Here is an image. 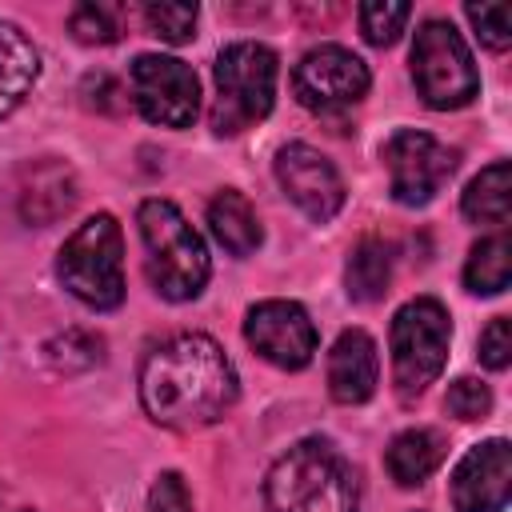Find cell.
Wrapping results in <instances>:
<instances>
[{
    "label": "cell",
    "instance_id": "1",
    "mask_svg": "<svg viewBox=\"0 0 512 512\" xmlns=\"http://www.w3.org/2000/svg\"><path fill=\"white\" fill-rule=\"evenodd\" d=\"M236 396V368L204 332H176L140 364V404L164 428H208L236 404Z\"/></svg>",
    "mask_w": 512,
    "mask_h": 512
},
{
    "label": "cell",
    "instance_id": "2",
    "mask_svg": "<svg viewBox=\"0 0 512 512\" xmlns=\"http://www.w3.org/2000/svg\"><path fill=\"white\" fill-rule=\"evenodd\" d=\"M268 512H356L360 484L332 440H296L264 480Z\"/></svg>",
    "mask_w": 512,
    "mask_h": 512
},
{
    "label": "cell",
    "instance_id": "3",
    "mask_svg": "<svg viewBox=\"0 0 512 512\" xmlns=\"http://www.w3.org/2000/svg\"><path fill=\"white\" fill-rule=\"evenodd\" d=\"M148 284L164 300H196L208 284V248L172 200H144L136 212Z\"/></svg>",
    "mask_w": 512,
    "mask_h": 512
},
{
    "label": "cell",
    "instance_id": "4",
    "mask_svg": "<svg viewBox=\"0 0 512 512\" xmlns=\"http://www.w3.org/2000/svg\"><path fill=\"white\" fill-rule=\"evenodd\" d=\"M60 284L88 308L108 312L124 300V232L116 216L96 212L56 252Z\"/></svg>",
    "mask_w": 512,
    "mask_h": 512
},
{
    "label": "cell",
    "instance_id": "5",
    "mask_svg": "<svg viewBox=\"0 0 512 512\" xmlns=\"http://www.w3.org/2000/svg\"><path fill=\"white\" fill-rule=\"evenodd\" d=\"M276 52L256 40H236L216 56V100L212 128L236 136L264 120L276 100Z\"/></svg>",
    "mask_w": 512,
    "mask_h": 512
},
{
    "label": "cell",
    "instance_id": "6",
    "mask_svg": "<svg viewBox=\"0 0 512 512\" xmlns=\"http://www.w3.org/2000/svg\"><path fill=\"white\" fill-rule=\"evenodd\" d=\"M452 320L440 300L416 296L392 316V384L400 400L420 396L448 360Z\"/></svg>",
    "mask_w": 512,
    "mask_h": 512
},
{
    "label": "cell",
    "instance_id": "7",
    "mask_svg": "<svg viewBox=\"0 0 512 512\" xmlns=\"http://www.w3.org/2000/svg\"><path fill=\"white\" fill-rule=\"evenodd\" d=\"M412 80L428 108H464L480 92V72L464 36L448 20H424L412 40Z\"/></svg>",
    "mask_w": 512,
    "mask_h": 512
},
{
    "label": "cell",
    "instance_id": "8",
    "mask_svg": "<svg viewBox=\"0 0 512 512\" xmlns=\"http://www.w3.org/2000/svg\"><path fill=\"white\" fill-rule=\"evenodd\" d=\"M128 92L140 116L160 128H188L200 112V80L176 56H160V52L136 56L128 72Z\"/></svg>",
    "mask_w": 512,
    "mask_h": 512
},
{
    "label": "cell",
    "instance_id": "9",
    "mask_svg": "<svg viewBox=\"0 0 512 512\" xmlns=\"http://www.w3.org/2000/svg\"><path fill=\"white\" fill-rule=\"evenodd\" d=\"M380 156H384V168H388L392 196L400 204H412V208L428 204L448 184V176L456 172V152L448 144H440L436 136L416 132V128L392 132L384 140Z\"/></svg>",
    "mask_w": 512,
    "mask_h": 512
},
{
    "label": "cell",
    "instance_id": "10",
    "mask_svg": "<svg viewBox=\"0 0 512 512\" xmlns=\"http://www.w3.org/2000/svg\"><path fill=\"white\" fill-rule=\"evenodd\" d=\"M368 84V64L340 44H320L304 52L292 72L296 100L312 112H344L368 96Z\"/></svg>",
    "mask_w": 512,
    "mask_h": 512
},
{
    "label": "cell",
    "instance_id": "11",
    "mask_svg": "<svg viewBox=\"0 0 512 512\" xmlns=\"http://www.w3.org/2000/svg\"><path fill=\"white\" fill-rule=\"evenodd\" d=\"M244 340L276 368H304L316 356V324L296 300H260L244 316Z\"/></svg>",
    "mask_w": 512,
    "mask_h": 512
},
{
    "label": "cell",
    "instance_id": "12",
    "mask_svg": "<svg viewBox=\"0 0 512 512\" xmlns=\"http://www.w3.org/2000/svg\"><path fill=\"white\" fill-rule=\"evenodd\" d=\"M276 180H280L284 196L308 220H316V224L332 220L340 212V204H344V180H340V172L312 144H284L276 152Z\"/></svg>",
    "mask_w": 512,
    "mask_h": 512
},
{
    "label": "cell",
    "instance_id": "13",
    "mask_svg": "<svg viewBox=\"0 0 512 512\" xmlns=\"http://www.w3.org/2000/svg\"><path fill=\"white\" fill-rule=\"evenodd\" d=\"M508 488H512V448L500 436L468 448V456L452 472L456 512H504Z\"/></svg>",
    "mask_w": 512,
    "mask_h": 512
},
{
    "label": "cell",
    "instance_id": "14",
    "mask_svg": "<svg viewBox=\"0 0 512 512\" xmlns=\"http://www.w3.org/2000/svg\"><path fill=\"white\" fill-rule=\"evenodd\" d=\"M380 380V356H376V340L360 328H348L336 336L332 352H328V392L340 404H364L376 392Z\"/></svg>",
    "mask_w": 512,
    "mask_h": 512
},
{
    "label": "cell",
    "instance_id": "15",
    "mask_svg": "<svg viewBox=\"0 0 512 512\" xmlns=\"http://www.w3.org/2000/svg\"><path fill=\"white\" fill-rule=\"evenodd\" d=\"M208 228L220 240V248L232 252V256H252L260 248V240H264L260 220H256V208L236 188H224V192L212 196V204H208Z\"/></svg>",
    "mask_w": 512,
    "mask_h": 512
},
{
    "label": "cell",
    "instance_id": "16",
    "mask_svg": "<svg viewBox=\"0 0 512 512\" xmlns=\"http://www.w3.org/2000/svg\"><path fill=\"white\" fill-rule=\"evenodd\" d=\"M36 76H40V52L16 24L0 20V116L20 108V100L36 84Z\"/></svg>",
    "mask_w": 512,
    "mask_h": 512
},
{
    "label": "cell",
    "instance_id": "17",
    "mask_svg": "<svg viewBox=\"0 0 512 512\" xmlns=\"http://www.w3.org/2000/svg\"><path fill=\"white\" fill-rule=\"evenodd\" d=\"M444 460V436L432 432V428H408L400 432L392 444H388V476L400 484V488H416L424 484Z\"/></svg>",
    "mask_w": 512,
    "mask_h": 512
},
{
    "label": "cell",
    "instance_id": "18",
    "mask_svg": "<svg viewBox=\"0 0 512 512\" xmlns=\"http://www.w3.org/2000/svg\"><path fill=\"white\" fill-rule=\"evenodd\" d=\"M460 212H464L472 224H488V228H496V232L508 224V216H512V168H508V160L488 164V168L464 188Z\"/></svg>",
    "mask_w": 512,
    "mask_h": 512
},
{
    "label": "cell",
    "instance_id": "19",
    "mask_svg": "<svg viewBox=\"0 0 512 512\" xmlns=\"http://www.w3.org/2000/svg\"><path fill=\"white\" fill-rule=\"evenodd\" d=\"M72 200H76L72 172L60 164H40L28 172V184L20 188V216L32 224H48L60 212H68Z\"/></svg>",
    "mask_w": 512,
    "mask_h": 512
},
{
    "label": "cell",
    "instance_id": "20",
    "mask_svg": "<svg viewBox=\"0 0 512 512\" xmlns=\"http://www.w3.org/2000/svg\"><path fill=\"white\" fill-rule=\"evenodd\" d=\"M508 280H512V240L500 228V232L484 236L480 244H472L468 264H464V284L476 296H496L508 288Z\"/></svg>",
    "mask_w": 512,
    "mask_h": 512
},
{
    "label": "cell",
    "instance_id": "21",
    "mask_svg": "<svg viewBox=\"0 0 512 512\" xmlns=\"http://www.w3.org/2000/svg\"><path fill=\"white\" fill-rule=\"evenodd\" d=\"M344 280H348V296L360 300V304H372L388 292V280H392V252L384 240L376 236H364L352 256H348V268H344Z\"/></svg>",
    "mask_w": 512,
    "mask_h": 512
},
{
    "label": "cell",
    "instance_id": "22",
    "mask_svg": "<svg viewBox=\"0 0 512 512\" xmlns=\"http://www.w3.org/2000/svg\"><path fill=\"white\" fill-rule=\"evenodd\" d=\"M144 28L168 44H188L196 36V4H144Z\"/></svg>",
    "mask_w": 512,
    "mask_h": 512
},
{
    "label": "cell",
    "instance_id": "23",
    "mask_svg": "<svg viewBox=\"0 0 512 512\" xmlns=\"http://www.w3.org/2000/svg\"><path fill=\"white\" fill-rule=\"evenodd\" d=\"M412 8L408 4H388V0H372V4H360V32L368 44L376 48H388L400 40L404 24H408Z\"/></svg>",
    "mask_w": 512,
    "mask_h": 512
},
{
    "label": "cell",
    "instance_id": "24",
    "mask_svg": "<svg viewBox=\"0 0 512 512\" xmlns=\"http://www.w3.org/2000/svg\"><path fill=\"white\" fill-rule=\"evenodd\" d=\"M464 16H468V24L476 28V36H480L492 52H504V48H508V40H512L508 4H468Z\"/></svg>",
    "mask_w": 512,
    "mask_h": 512
},
{
    "label": "cell",
    "instance_id": "25",
    "mask_svg": "<svg viewBox=\"0 0 512 512\" xmlns=\"http://www.w3.org/2000/svg\"><path fill=\"white\" fill-rule=\"evenodd\" d=\"M444 404L456 420H484L492 412V392H488V384H480L472 376H460V380H452Z\"/></svg>",
    "mask_w": 512,
    "mask_h": 512
},
{
    "label": "cell",
    "instance_id": "26",
    "mask_svg": "<svg viewBox=\"0 0 512 512\" xmlns=\"http://www.w3.org/2000/svg\"><path fill=\"white\" fill-rule=\"evenodd\" d=\"M72 36L80 44H112L116 40V20L104 4H80L72 8V20H68Z\"/></svg>",
    "mask_w": 512,
    "mask_h": 512
},
{
    "label": "cell",
    "instance_id": "27",
    "mask_svg": "<svg viewBox=\"0 0 512 512\" xmlns=\"http://www.w3.org/2000/svg\"><path fill=\"white\" fill-rule=\"evenodd\" d=\"M148 508L152 512H192V496L180 472H160L152 492H148Z\"/></svg>",
    "mask_w": 512,
    "mask_h": 512
},
{
    "label": "cell",
    "instance_id": "28",
    "mask_svg": "<svg viewBox=\"0 0 512 512\" xmlns=\"http://www.w3.org/2000/svg\"><path fill=\"white\" fill-rule=\"evenodd\" d=\"M480 360L488 364V368H508V360H512V324H508V316H496L484 332H480Z\"/></svg>",
    "mask_w": 512,
    "mask_h": 512
},
{
    "label": "cell",
    "instance_id": "29",
    "mask_svg": "<svg viewBox=\"0 0 512 512\" xmlns=\"http://www.w3.org/2000/svg\"><path fill=\"white\" fill-rule=\"evenodd\" d=\"M0 512H32L28 504H20V500H12V496H4L0 492Z\"/></svg>",
    "mask_w": 512,
    "mask_h": 512
}]
</instances>
